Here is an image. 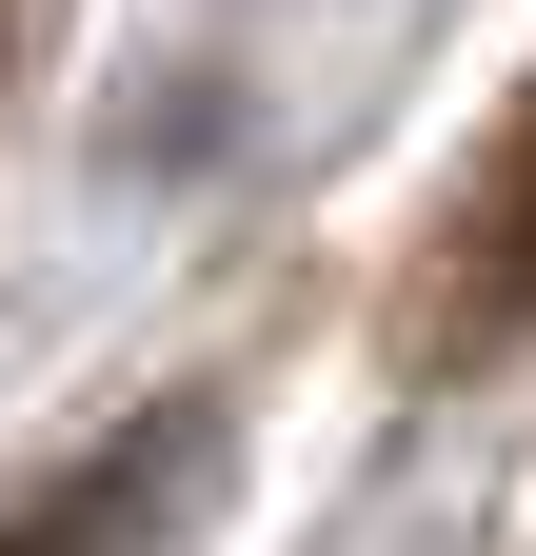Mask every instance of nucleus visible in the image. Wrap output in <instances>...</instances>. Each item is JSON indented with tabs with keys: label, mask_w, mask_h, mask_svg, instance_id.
Returning <instances> with one entry per match:
<instances>
[{
	"label": "nucleus",
	"mask_w": 536,
	"mask_h": 556,
	"mask_svg": "<svg viewBox=\"0 0 536 556\" xmlns=\"http://www.w3.org/2000/svg\"><path fill=\"white\" fill-rule=\"evenodd\" d=\"M219 457H239V417L219 397H159V417H119L100 457H60L21 517H0V556H179L199 497H219Z\"/></svg>",
	"instance_id": "nucleus-1"
},
{
	"label": "nucleus",
	"mask_w": 536,
	"mask_h": 556,
	"mask_svg": "<svg viewBox=\"0 0 536 556\" xmlns=\"http://www.w3.org/2000/svg\"><path fill=\"white\" fill-rule=\"evenodd\" d=\"M497 318H536V100L477 139V179H457V239H437V278H418V338H437V358H477Z\"/></svg>",
	"instance_id": "nucleus-2"
}]
</instances>
